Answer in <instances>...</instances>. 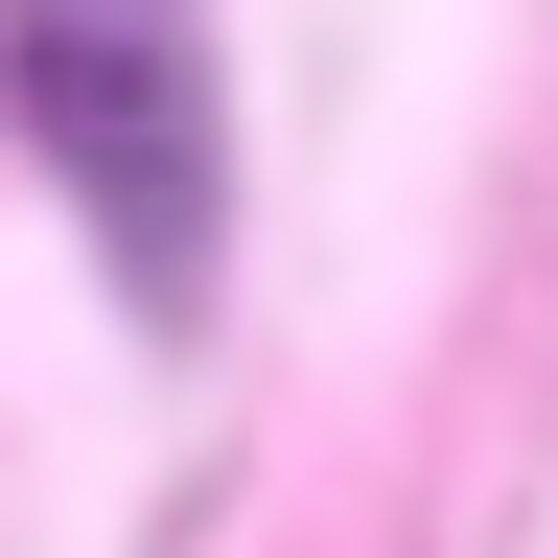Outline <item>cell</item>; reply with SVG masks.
I'll use <instances>...</instances> for the list:
<instances>
[{
	"instance_id": "6da1fadb",
	"label": "cell",
	"mask_w": 558,
	"mask_h": 558,
	"mask_svg": "<svg viewBox=\"0 0 558 558\" xmlns=\"http://www.w3.org/2000/svg\"><path fill=\"white\" fill-rule=\"evenodd\" d=\"M0 94H24L47 186L94 209L140 303H209V24L186 0H0Z\"/></svg>"
}]
</instances>
